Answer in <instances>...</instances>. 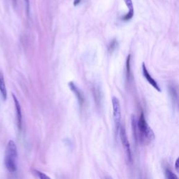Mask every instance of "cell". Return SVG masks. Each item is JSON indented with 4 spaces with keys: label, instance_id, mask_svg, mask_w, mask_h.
Here are the masks:
<instances>
[{
    "label": "cell",
    "instance_id": "cell-1",
    "mask_svg": "<svg viewBox=\"0 0 179 179\" xmlns=\"http://www.w3.org/2000/svg\"><path fill=\"white\" fill-rule=\"evenodd\" d=\"M132 126L134 136L136 140H139L141 143L151 142L155 139V134L151 128L147 123L143 113H141L139 118L137 121L135 116H132Z\"/></svg>",
    "mask_w": 179,
    "mask_h": 179
},
{
    "label": "cell",
    "instance_id": "cell-2",
    "mask_svg": "<svg viewBox=\"0 0 179 179\" xmlns=\"http://www.w3.org/2000/svg\"><path fill=\"white\" fill-rule=\"evenodd\" d=\"M17 147L14 141L10 140L8 143L5 156V165L10 172H15L17 170Z\"/></svg>",
    "mask_w": 179,
    "mask_h": 179
},
{
    "label": "cell",
    "instance_id": "cell-3",
    "mask_svg": "<svg viewBox=\"0 0 179 179\" xmlns=\"http://www.w3.org/2000/svg\"><path fill=\"white\" fill-rule=\"evenodd\" d=\"M119 134H120V138H121L122 145V146H123L125 153H126V156H127L128 162L132 163V151H131L130 143L129 142V140H128L126 131H125L124 127L120 126Z\"/></svg>",
    "mask_w": 179,
    "mask_h": 179
},
{
    "label": "cell",
    "instance_id": "cell-4",
    "mask_svg": "<svg viewBox=\"0 0 179 179\" xmlns=\"http://www.w3.org/2000/svg\"><path fill=\"white\" fill-rule=\"evenodd\" d=\"M112 105H113V119L115 125H116V130H119L121 121V104H120L118 99L116 97H112Z\"/></svg>",
    "mask_w": 179,
    "mask_h": 179
},
{
    "label": "cell",
    "instance_id": "cell-5",
    "mask_svg": "<svg viewBox=\"0 0 179 179\" xmlns=\"http://www.w3.org/2000/svg\"><path fill=\"white\" fill-rule=\"evenodd\" d=\"M142 71H143V76L144 77H145V79L147 80V81H148L149 83H150L152 86L155 88V89L157 90V91H159V92L161 91L160 87H159L158 84H157V83L155 81L153 77L150 75V74H149V72L148 71V69H147L145 64L144 63L142 64Z\"/></svg>",
    "mask_w": 179,
    "mask_h": 179
},
{
    "label": "cell",
    "instance_id": "cell-6",
    "mask_svg": "<svg viewBox=\"0 0 179 179\" xmlns=\"http://www.w3.org/2000/svg\"><path fill=\"white\" fill-rule=\"evenodd\" d=\"M69 87L71 89V91L74 93V95H75L77 100H78L80 105L82 106L84 103V97L83 95L82 92H81V90H80L79 88L76 86V84L72 81L69 83Z\"/></svg>",
    "mask_w": 179,
    "mask_h": 179
},
{
    "label": "cell",
    "instance_id": "cell-7",
    "mask_svg": "<svg viewBox=\"0 0 179 179\" xmlns=\"http://www.w3.org/2000/svg\"><path fill=\"white\" fill-rule=\"evenodd\" d=\"M12 97L13 99V101H14L15 110H16L18 126V128H19V130H21V127H22V112H21V107L19 101H18L17 97H15V95L14 94H12Z\"/></svg>",
    "mask_w": 179,
    "mask_h": 179
},
{
    "label": "cell",
    "instance_id": "cell-8",
    "mask_svg": "<svg viewBox=\"0 0 179 179\" xmlns=\"http://www.w3.org/2000/svg\"><path fill=\"white\" fill-rule=\"evenodd\" d=\"M125 4L128 8V13H127L125 16L122 18V20L124 21H128L131 20L134 16V6H133V3L132 0H124Z\"/></svg>",
    "mask_w": 179,
    "mask_h": 179
},
{
    "label": "cell",
    "instance_id": "cell-9",
    "mask_svg": "<svg viewBox=\"0 0 179 179\" xmlns=\"http://www.w3.org/2000/svg\"><path fill=\"white\" fill-rule=\"evenodd\" d=\"M0 92H1L2 97L3 99V100H6L7 97V91L4 76L2 74H0Z\"/></svg>",
    "mask_w": 179,
    "mask_h": 179
},
{
    "label": "cell",
    "instance_id": "cell-10",
    "mask_svg": "<svg viewBox=\"0 0 179 179\" xmlns=\"http://www.w3.org/2000/svg\"><path fill=\"white\" fill-rule=\"evenodd\" d=\"M33 173L36 176V177H38L39 178H41V179H46V178L50 179V178L49 177V176L45 174L44 173L40 172V171L34 169V170H33Z\"/></svg>",
    "mask_w": 179,
    "mask_h": 179
},
{
    "label": "cell",
    "instance_id": "cell-11",
    "mask_svg": "<svg viewBox=\"0 0 179 179\" xmlns=\"http://www.w3.org/2000/svg\"><path fill=\"white\" fill-rule=\"evenodd\" d=\"M165 176L168 179H177L178 176L169 169L165 170Z\"/></svg>",
    "mask_w": 179,
    "mask_h": 179
},
{
    "label": "cell",
    "instance_id": "cell-12",
    "mask_svg": "<svg viewBox=\"0 0 179 179\" xmlns=\"http://www.w3.org/2000/svg\"><path fill=\"white\" fill-rule=\"evenodd\" d=\"M130 55H128L127 59V78L130 77Z\"/></svg>",
    "mask_w": 179,
    "mask_h": 179
},
{
    "label": "cell",
    "instance_id": "cell-13",
    "mask_svg": "<svg viewBox=\"0 0 179 179\" xmlns=\"http://www.w3.org/2000/svg\"><path fill=\"white\" fill-rule=\"evenodd\" d=\"M116 47H117V42H116V40H114L113 41L111 42L110 46H109V50H113Z\"/></svg>",
    "mask_w": 179,
    "mask_h": 179
},
{
    "label": "cell",
    "instance_id": "cell-14",
    "mask_svg": "<svg viewBox=\"0 0 179 179\" xmlns=\"http://www.w3.org/2000/svg\"><path fill=\"white\" fill-rule=\"evenodd\" d=\"M24 2H25V4L27 13H28V14H29V0H24Z\"/></svg>",
    "mask_w": 179,
    "mask_h": 179
},
{
    "label": "cell",
    "instance_id": "cell-15",
    "mask_svg": "<svg viewBox=\"0 0 179 179\" xmlns=\"http://www.w3.org/2000/svg\"><path fill=\"white\" fill-rule=\"evenodd\" d=\"M179 162V158H177L176 160V162H175V168L177 172H179V166H178V162Z\"/></svg>",
    "mask_w": 179,
    "mask_h": 179
},
{
    "label": "cell",
    "instance_id": "cell-16",
    "mask_svg": "<svg viewBox=\"0 0 179 179\" xmlns=\"http://www.w3.org/2000/svg\"><path fill=\"white\" fill-rule=\"evenodd\" d=\"M81 0H74V5L75 6H78V5L81 3Z\"/></svg>",
    "mask_w": 179,
    "mask_h": 179
}]
</instances>
